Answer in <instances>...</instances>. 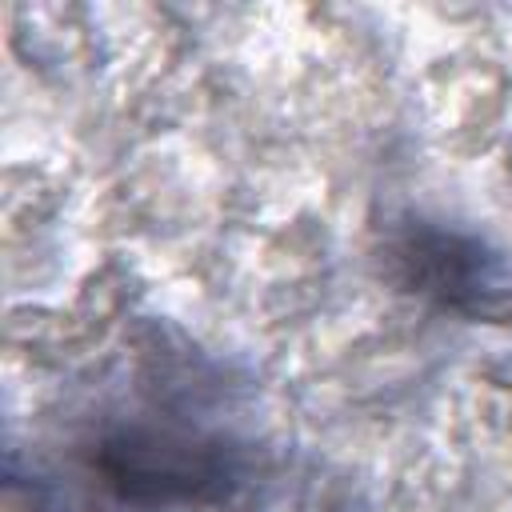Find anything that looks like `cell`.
Instances as JSON below:
<instances>
[{
  "label": "cell",
  "instance_id": "obj_1",
  "mask_svg": "<svg viewBox=\"0 0 512 512\" xmlns=\"http://www.w3.org/2000/svg\"><path fill=\"white\" fill-rule=\"evenodd\" d=\"M400 260L412 264V280L420 292H436L444 304H480V296L496 292L492 272L484 268V252L444 232H412L400 244Z\"/></svg>",
  "mask_w": 512,
  "mask_h": 512
}]
</instances>
